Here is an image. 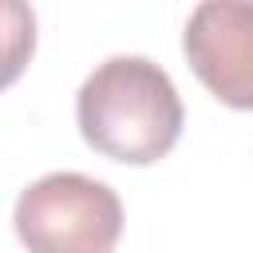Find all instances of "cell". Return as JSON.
Masks as SVG:
<instances>
[{"instance_id": "obj_1", "label": "cell", "mask_w": 253, "mask_h": 253, "mask_svg": "<svg viewBox=\"0 0 253 253\" xmlns=\"http://www.w3.org/2000/svg\"><path fill=\"white\" fill-rule=\"evenodd\" d=\"M75 123L83 142L126 166L166 158L182 138V99L174 79L146 55L103 59L75 95Z\"/></svg>"}, {"instance_id": "obj_2", "label": "cell", "mask_w": 253, "mask_h": 253, "mask_svg": "<svg viewBox=\"0 0 253 253\" xmlns=\"http://www.w3.org/2000/svg\"><path fill=\"white\" fill-rule=\"evenodd\" d=\"M12 221L28 253H115L123 202L99 178L55 170L24 186Z\"/></svg>"}, {"instance_id": "obj_3", "label": "cell", "mask_w": 253, "mask_h": 253, "mask_svg": "<svg viewBox=\"0 0 253 253\" xmlns=\"http://www.w3.org/2000/svg\"><path fill=\"white\" fill-rule=\"evenodd\" d=\"M182 51L217 103L253 111V0L198 4L186 20Z\"/></svg>"}, {"instance_id": "obj_4", "label": "cell", "mask_w": 253, "mask_h": 253, "mask_svg": "<svg viewBox=\"0 0 253 253\" xmlns=\"http://www.w3.org/2000/svg\"><path fill=\"white\" fill-rule=\"evenodd\" d=\"M36 51V12L24 0H0V91L12 87Z\"/></svg>"}]
</instances>
